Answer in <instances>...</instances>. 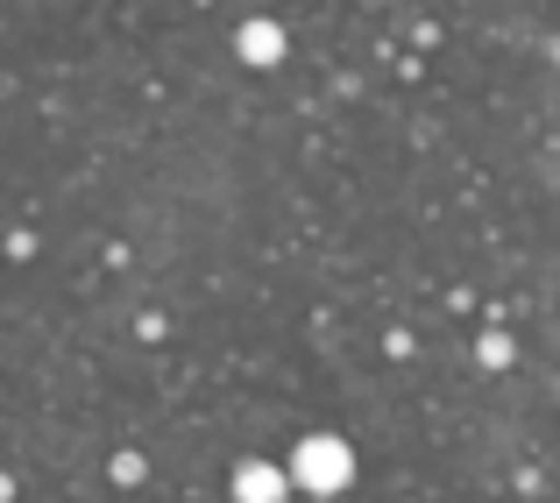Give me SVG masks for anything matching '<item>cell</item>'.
I'll list each match as a JSON object with an SVG mask.
<instances>
[{
    "label": "cell",
    "instance_id": "obj_1",
    "mask_svg": "<svg viewBox=\"0 0 560 503\" xmlns=\"http://www.w3.org/2000/svg\"><path fill=\"white\" fill-rule=\"evenodd\" d=\"M348 468H355V454H348L334 433H313V440H299L284 482H291V490H305V496H334L348 482Z\"/></svg>",
    "mask_w": 560,
    "mask_h": 503
},
{
    "label": "cell",
    "instance_id": "obj_2",
    "mask_svg": "<svg viewBox=\"0 0 560 503\" xmlns=\"http://www.w3.org/2000/svg\"><path fill=\"white\" fill-rule=\"evenodd\" d=\"M291 482L277 476V468H262V461H248L242 476H234V503H284Z\"/></svg>",
    "mask_w": 560,
    "mask_h": 503
},
{
    "label": "cell",
    "instance_id": "obj_3",
    "mask_svg": "<svg viewBox=\"0 0 560 503\" xmlns=\"http://www.w3.org/2000/svg\"><path fill=\"white\" fill-rule=\"evenodd\" d=\"M242 57L248 65H277V57H284V28L277 22H248L242 28Z\"/></svg>",
    "mask_w": 560,
    "mask_h": 503
}]
</instances>
